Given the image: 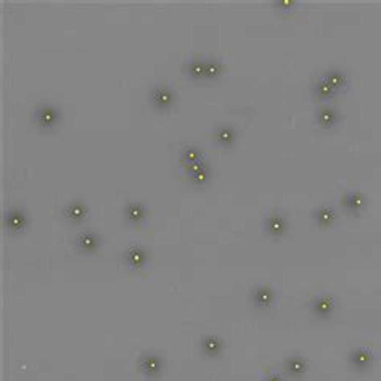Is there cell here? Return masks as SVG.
Listing matches in <instances>:
<instances>
[{"label": "cell", "mask_w": 381, "mask_h": 381, "mask_svg": "<svg viewBox=\"0 0 381 381\" xmlns=\"http://www.w3.org/2000/svg\"><path fill=\"white\" fill-rule=\"evenodd\" d=\"M142 368L147 375L153 376V375L158 373L159 368H161L159 360L156 357H153V355H145V357L142 359Z\"/></svg>", "instance_id": "cell-16"}, {"label": "cell", "mask_w": 381, "mask_h": 381, "mask_svg": "<svg viewBox=\"0 0 381 381\" xmlns=\"http://www.w3.org/2000/svg\"><path fill=\"white\" fill-rule=\"evenodd\" d=\"M174 98H175L174 92L164 86L155 87L150 94L151 105H153V108L158 109V111H166L167 108H171V105L174 103Z\"/></svg>", "instance_id": "cell-2"}, {"label": "cell", "mask_w": 381, "mask_h": 381, "mask_svg": "<svg viewBox=\"0 0 381 381\" xmlns=\"http://www.w3.org/2000/svg\"><path fill=\"white\" fill-rule=\"evenodd\" d=\"M76 243H78V246L82 249V251H94L97 246H98V236L94 235L92 232H82L78 240H76Z\"/></svg>", "instance_id": "cell-9"}, {"label": "cell", "mask_w": 381, "mask_h": 381, "mask_svg": "<svg viewBox=\"0 0 381 381\" xmlns=\"http://www.w3.org/2000/svg\"><path fill=\"white\" fill-rule=\"evenodd\" d=\"M343 205L348 208L349 211H354V209H357L362 205V198L359 197L357 193H348V195H344Z\"/></svg>", "instance_id": "cell-17"}, {"label": "cell", "mask_w": 381, "mask_h": 381, "mask_svg": "<svg viewBox=\"0 0 381 381\" xmlns=\"http://www.w3.org/2000/svg\"><path fill=\"white\" fill-rule=\"evenodd\" d=\"M283 228H285V221H283V217H272L269 221V230L272 232V233H282L283 232Z\"/></svg>", "instance_id": "cell-18"}, {"label": "cell", "mask_w": 381, "mask_h": 381, "mask_svg": "<svg viewBox=\"0 0 381 381\" xmlns=\"http://www.w3.org/2000/svg\"><path fill=\"white\" fill-rule=\"evenodd\" d=\"M185 171H187V175H188V179H190V182L193 185L206 183L208 179H209V175H211V171H209V167L206 164V159H203V161H200V163L187 167Z\"/></svg>", "instance_id": "cell-4"}, {"label": "cell", "mask_w": 381, "mask_h": 381, "mask_svg": "<svg viewBox=\"0 0 381 381\" xmlns=\"http://www.w3.org/2000/svg\"><path fill=\"white\" fill-rule=\"evenodd\" d=\"M61 117L60 109L53 106L52 103H40L36 108V113H34V119L37 122V127L42 131H50L58 124Z\"/></svg>", "instance_id": "cell-1"}, {"label": "cell", "mask_w": 381, "mask_h": 381, "mask_svg": "<svg viewBox=\"0 0 381 381\" xmlns=\"http://www.w3.org/2000/svg\"><path fill=\"white\" fill-rule=\"evenodd\" d=\"M324 79L332 86L336 92L340 90V89H343L346 84H348V79H346V76L341 73V71H338V70H330L325 76H324Z\"/></svg>", "instance_id": "cell-11"}, {"label": "cell", "mask_w": 381, "mask_h": 381, "mask_svg": "<svg viewBox=\"0 0 381 381\" xmlns=\"http://www.w3.org/2000/svg\"><path fill=\"white\" fill-rule=\"evenodd\" d=\"M145 258H147V254L142 248L134 246L127 251V261H129V264L132 267H140L143 262H145Z\"/></svg>", "instance_id": "cell-15"}, {"label": "cell", "mask_w": 381, "mask_h": 381, "mask_svg": "<svg viewBox=\"0 0 381 381\" xmlns=\"http://www.w3.org/2000/svg\"><path fill=\"white\" fill-rule=\"evenodd\" d=\"M26 224H28V217H26V214H24V211H21L18 208L10 209L5 214V225L12 233L21 232L23 228L26 227Z\"/></svg>", "instance_id": "cell-3"}, {"label": "cell", "mask_w": 381, "mask_h": 381, "mask_svg": "<svg viewBox=\"0 0 381 381\" xmlns=\"http://www.w3.org/2000/svg\"><path fill=\"white\" fill-rule=\"evenodd\" d=\"M314 94H315V97H319V100H328V98H332L335 94H336V90L330 86V84L322 78L317 84H315V87H314Z\"/></svg>", "instance_id": "cell-14"}, {"label": "cell", "mask_w": 381, "mask_h": 381, "mask_svg": "<svg viewBox=\"0 0 381 381\" xmlns=\"http://www.w3.org/2000/svg\"><path fill=\"white\" fill-rule=\"evenodd\" d=\"M147 216V209L143 205H137V203H134V205H129L125 208V219L129 224H140L143 219Z\"/></svg>", "instance_id": "cell-8"}, {"label": "cell", "mask_w": 381, "mask_h": 381, "mask_svg": "<svg viewBox=\"0 0 381 381\" xmlns=\"http://www.w3.org/2000/svg\"><path fill=\"white\" fill-rule=\"evenodd\" d=\"M333 217H335V213H333L332 209H328V208H322V209L319 211V213H317V219H319L320 224H328V222H332Z\"/></svg>", "instance_id": "cell-19"}, {"label": "cell", "mask_w": 381, "mask_h": 381, "mask_svg": "<svg viewBox=\"0 0 381 381\" xmlns=\"http://www.w3.org/2000/svg\"><path fill=\"white\" fill-rule=\"evenodd\" d=\"M185 74L193 81L203 79V76H205V60H192L185 66Z\"/></svg>", "instance_id": "cell-12"}, {"label": "cell", "mask_w": 381, "mask_h": 381, "mask_svg": "<svg viewBox=\"0 0 381 381\" xmlns=\"http://www.w3.org/2000/svg\"><path fill=\"white\" fill-rule=\"evenodd\" d=\"M317 121L322 129H332L338 122V113L330 106H322L317 111Z\"/></svg>", "instance_id": "cell-5"}, {"label": "cell", "mask_w": 381, "mask_h": 381, "mask_svg": "<svg viewBox=\"0 0 381 381\" xmlns=\"http://www.w3.org/2000/svg\"><path fill=\"white\" fill-rule=\"evenodd\" d=\"M205 348H208V349H216V348H217L216 340H208V341L205 343Z\"/></svg>", "instance_id": "cell-21"}, {"label": "cell", "mask_w": 381, "mask_h": 381, "mask_svg": "<svg viewBox=\"0 0 381 381\" xmlns=\"http://www.w3.org/2000/svg\"><path fill=\"white\" fill-rule=\"evenodd\" d=\"M222 71H224L222 63H219L217 60H205V76H203V79L206 81L216 79L222 74Z\"/></svg>", "instance_id": "cell-13"}, {"label": "cell", "mask_w": 381, "mask_h": 381, "mask_svg": "<svg viewBox=\"0 0 381 381\" xmlns=\"http://www.w3.org/2000/svg\"><path fill=\"white\" fill-rule=\"evenodd\" d=\"M259 298H258V302L261 304V306H264V304L269 302V291L267 290H259Z\"/></svg>", "instance_id": "cell-20"}, {"label": "cell", "mask_w": 381, "mask_h": 381, "mask_svg": "<svg viewBox=\"0 0 381 381\" xmlns=\"http://www.w3.org/2000/svg\"><path fill=\"white\" fill-rule=\"evenodd\" d=\"M203 159H206V158H205V155H203L197 147H185L182 150V153H180V161H182L183 169H187V167H190L193 164H197V163H200V161H203Z\"/></svg>", "instance_id": "cell-6"}, {"label": "cell", "mask_w": 381, "mask_h": 381, "mask_svg": "<svg viewBox=\"0 0 381 381\" xmlns=\"http://www.w3.org/2000/svg\"><path fill=\"white\" fill-rule=\"evenodd\" d=\"M86 216H87V209L79 201H74V203H71V205H68L65 208V217L70 219L71 222H79Z\"/></svg>", "instance_id": "cell-7"}, {"label": "cell", "mask_w": 381, "mask_h": 381, "mask_svg": "<svg viewBox=\"0 0 381 381\" xmlns=\"http://www.w3.org/2000/svg\"><path fill=\"white\" fill-rule=\"evenodd\" d=\"M235 139H236V134L232 127H221V129L216 132V142L219 147H224V148L230 147L235 142Z\"/></svg>", "instance_id": "cell-10"}]
</instances>
